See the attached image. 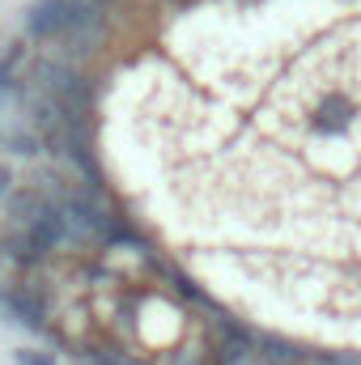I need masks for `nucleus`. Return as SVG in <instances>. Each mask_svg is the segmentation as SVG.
<instances>
[{
  "label": "nucleus",
  "instance_id": "nucleus-1",
  "mask_svg": "<svg viewBox=\"0 0 361 365\" xmlns=\"http://www.w3.org/2000/svg\"><path fill=\"white\" fill-rule=\"evenodd\" d=\"M361 115V93L357 86H323L315 93L306 110V128L315 136H345Z\"/></svg>",
  "mask_w": 361,
  "mask_h": 365
},
{
  "label": "nucleus",
  "instance_id": "nucleus-2",
  "mask_svg": "<svg viewBox=\"0 0 361 365\" xmlns=\"http://www.w3.org/2000/svg\"><path fill=\"white\" fill-rule=\"evenodd\" d=\"M77 9H81V0H34L26 13V26L39 38H56V34H68Z\"/></svg>",
  "mask_w": 361,
  "mask_h": 365
},
{
  "label": "nucleus",
  "instance_id": "nucleus-3",
  "mask_svg": "<svg viewBox=\"0 0 361 365\" xmlns=\"http://www.w3.org/2000/svg\"><path fill=\"white\" fill-rule=\"evenodd\" d=\"M39 77H43V86L51 90V98L68 110V115H77L81 119V110H86V81L68 68V64H39Z\"/></svg>",
  "mask_w": 361,
  "mask_h": 365
},
{
  "label": "nucleus",
  "instance_id": "nucleus-4",
  "mask_svg": "<svg viewBox=\"0 0 361 365\" xmlns=\"http://www.w3.org/2000/svg\"><path fill=\"white\" fill-rule=\"evenodd\" d=\"M60 212H64L68 230H73V234H81V238H106V234H115V230H111V221H106V212H102V208H93L90 200H81V195H68V200L60 204Z\"/></svg>",
  "mask_w": 361,
  "mask_h": 365
},
{
  "label": "nucleus",
  "instance_id": "nucleus-5",
  "mask_svg": "<svg viewBox=\"0 0 361 365\" xmlns=\"http://www.w3.org/2000/svg\"><path fill=\"white\" fill-rule=\"evenodd\" d=\"M9 208H13V221H21V230H30V225L51 208V204H47L39 191H21V195H13V204H9Z\"/></svg>",
  "mask_w": 361,
  "mask_h": 365
},
{
  "label": "nucleus",
  "instance_id": "nucleus-6",
  "mask_svg": "<svg viewBox=\"0 0 361 365\" xmlns=\"http://www.w3.org/2000/svg\"><path fill=\"white\" fill-rule=\"evenodd\" d=\"M9 314L17 319V323H30V327H43V302L30 293V289H17L13 297H9Z\"/></svg>",
  "mask_w": 361,
  "mask_h": 365
},
{
  "label": "nucleus",
  "instance_id": "nucleus-7",
  "mask_svg": "<svg viewBox=\"0 0 361 365\" xmlns=\"http://www.w3.org/2000/svg\"><path fill=\"white\" fill-rule=\"evenodd\" d=\"M268 361H276V365H302V357H298L289 344H276V340H268Z\"/></svg>",
  "mask_w": 361,
  "mask_h": 365
},
{
  "label": "nucleus",
  "instance_id": "nucleus-8",
  "mask_svg": "<svg viewBox=\"0 0 361 365\" xmlns=\"http://www.w3.org/2000/svg\"><path fill=\"white\" fill-rule=\"evenodd\" d=\"M17 60H21V47H13V51H9V56L0 60V86L9 81V73H13V64H17Z\"/></svg>",
  "mask_w": 361,
  "mask_h": 365
},
{
  "label": "nucleus",
  "instance_id": "nucleus-9",
  "mask_svg": "<svg viewBox=\"0 0 361 365\" xmlns=\"http://www.w3.org/2000/svg\"><path fill=\"white\" fill-rule=\"evenodd\" d=\"M13 153H34V136H13Z\"/></svg>",
  "mask_w": 361,
  "mask_h": 365
},
{
  "label": "nucleus",
  "instance_id": "nucleus-10",
  "mask_svg": "<svg viewBox=\"0 0 361 365\" xmlns=\"http://www.w3.org/2000/svg\"><path fill=\"white\" fill-rule=\"evenodd\" d=\"M17 365H51L47 357H30V353H17Z\"/></svg>",
  "mask_w": 361,
  "mask_h": 365
},
{
  "label": "nucleus",
  "instance_id": "nucleus-11",
  "mask_svg": "<svg viewBox=\"0 0 361 365\" xmlns=\"http://www.w3.org/2000/svg\"><path fill=\"white\" fill-rule=\"evenodd\" d=\"M4 182H9V170H0V195H4Z\"/></svg>",
  "mask_w": 361,
  "mask_h": 365
}]
</instances>
